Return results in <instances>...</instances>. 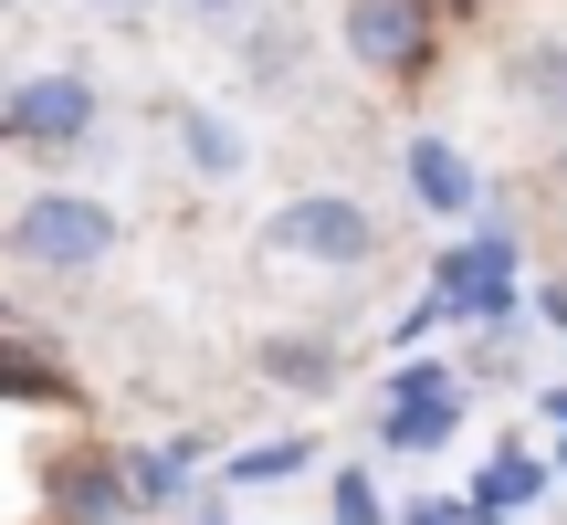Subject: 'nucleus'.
<instances>
[{
	"label": "nucleus",
	"mask_w": 567,
	"mask_h": 525,
	"mask_svg": "<svg viewBox=\"0 0 567 525\" xmlns=\"http://www.w3.org/2000/svg\"><path fill=\"white\" fill-rule=\"evenodd\" d=\"M105 253H116V210L84 189H32L11 210V262H32V274H95Z\"/></svg>",
	"instance_id": "1"
},
{
	"label": "nucleus",
	"mask_w": 567,
	"mask_h": 525,
	"mask_svg": "<svg viewBox=\"0 0 567 525\" xmlns=\"http://www.w3.org/2000/svg\"><path fill=\"white\" fill-rule=\"evenodd\" d=\"M95 116H105V95L84 74H21L11 105H0V137H11L21 158H74V147L95 137Z\"/></svg>",
	"instance_id": "2"
},
{
	"label": "nucleus",
	"mask_w": 567,
	"mask_h": 525,
	"mask_svg": "<svg viewBox=\"0 0 567 525\" xmlns=\"http://www.w3.org/2000/svg\"><path fill=\"white\" fill-rule=\"evenodd\" d=\"M264 243L295 253V262H368V253H379V222H368L347 189H305V200H284L264 222Z\"/></svg>",
	"instance_id": "3"
},
{
	"label": "nucleus",
	"mask_w": 567,
	"mask_h": 525,
	"mask_svg": "<svg viewBox=\"0 0 567 525\" xmlns=\"http://www.w3.org/2000/svg\"><path fill=\"white\" fill-rule=\"evenodd\" d=\"M452 421H463V389H452V368H410L400 400H389V452H442Z\"/></svg>",
	"instance_id": "4"
},
{
	"label": "nucleus",
	"mask_w": 567,
	"mask_h": 525,
	"mask_svg": "<svg viewBox=\"0 0 567 525\" xmlns=\"http://www.w3.org/2000/svg\"><path fill=\"white\" fill-rule=\"evenodd\" d=\"M347 53L400 74V63L421 53V0H347Z\"/></svg>",
	"instance_id": "5"
},
{
	"label": "nucleus",
	"mask_w": 567,
	"mask_h": 525,
	"mask_svg": "<svg viewBox=\"0 0 567 525\" xmlns=\"http://www.w3.org/2000/svg\"><path fill=\"white\" fill-rule=\"evenodd\" d=\"M442 305H452V316H505V305H515V262H505V243L452 253V262H442Z\"/></svg>",
	"instance_id": "6"
},
{
	"label": "nucleus",
	"mask_w": 567,
	"mask_h": 525,
	"mask_svg": "<svg viewBox=\"0 0 567 525\" xmlns=\"http://www.w3.org/2000/svg\"><path fill=\"white\" fill-rule=\"evenodd\" d=\"M410 189H421L431 210H473V168L452 158L442 137H410Z\"/></svg>",
	"instance_id": "7"
},
{
	"label": "nucleus",
	"mask_w": 567,
	"mask_h": 525,
	"mask_svg": "<svg viewBox=\"0 0 567 525\" xmlns=\"http://www.w3.org/2000/svg\"><path fill=\"white\" fill-rule=\"evenodd\" d=\"M179 137H189V168H200V179H231V168H243V137H231L210 105H179Z\"/></svg>",
	"instance_id": "8"
},
{
	"label": "nucleus",
	"mask_w": 567,
	"mask_h": 525,
	"mask_svg": "<svg viewBox=\"0 0 567 525\" xmlns=\"http://www.w3.org/2000/svg\"><path fill=\"white\" fill-rule=\"evenodd\" d=\"M515 95L567 116V42H526V53H515Z\"/></svg>",
	"instance_id": "9"
},
{
	"label": "nucleus",
	"mask_w": 567,
	"mask_h": 525,
	"mask_svg": "<svg viewBox=\"0 0 567 525\" xmlns=\"http://www.w3.org/2000/svg\"><path fill=\"white\" fill-rule=\"evenodd\" d=\"M536 484H547V463H526V452H494V463H484V505H494V515L536 505Z\"/></svg>",
	"instance_id": "10"
},
{
	"label": "nucleus",
	"mask_w": 567,
	"mask_h": 525,
	"mask_svg": "<svg viewBox=\"0 0 567 525\" xmlns=\"http://www.w3.org/2000/svg\"><path fill=\"white\" fill-rule=\"evenodd\" d=\"M295 463H305V442H252V452H231V484H284Z\"/></svg>",
	"instance_id": "11"
},
{
	"label": "nucleus",
	"mask_w": 567,
	"mask_h": 525,
	"mask_svg": "<svg viewBox=\"0 0 567 525\" xmlns=\"http://www.w3.org/2000/svg\"><path fill=\"white\" fill-rule=\"evenodd\" d=\"M337 525H379V494H368V473H337Z\"/></svg>",
	"instance_id": "12"
},
{
	"label": "nucleus",
	"mask_w": 567,
	"mask_h": 525,
	"mask_svg": "<svg viewBox=\"0 0 567 525\" xmlns=\"http://www.w3.org/2000/svg\"><path fill=\"white\" fill-rule=\"evenodd\" d=\"M410 525H463V515H452V505H410Z\"/></svg>",
	"instance_id": "13"
},
{
	"label": "nucleus",
	"mask_w": 567,
	"mask_h": 525,
	"mask_svg": "<svg viewBox=\"0 0 567 525\" xmlns=\"http://www.w3.org/2000/svg\"><path fill=\"white\" fill-rule=\"evenodd\" d=\"M189 11H243V0H189Z\"/></svg>",
	"instance_id": "14"
},
{
	"label": "nucleus",
	"mask_w": 567,
	"mask_h": 525,
	"mask_svg": "<svg viewBox=\"0 0 567 525\" xmlns=\"http://www.w3.org/2000/svg\"><path fill=\"white\" fill-rule=\"evenodd\" d=\"M95 11H126V0H95Z\"/></svg>",
	"instance_id": "15"
},
{
	"label": "nucleus",
	"mask_w": 567,
	"mask_h": 525,
	"mask_svg": "<svg viewBox=\"0 0 567 525\" xmlns=\"http://www.w3.org/2000/svg\"><path fill=\"white\" fill-rule=\"evenodd\" d=\"M473 525H494V515H473Z\"/></svg>",
	"instance_id": "16"
}]
</instances>
